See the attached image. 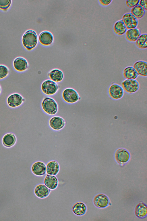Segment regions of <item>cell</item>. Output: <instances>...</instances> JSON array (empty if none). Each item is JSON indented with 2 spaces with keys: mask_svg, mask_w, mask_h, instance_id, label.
Listing matches in <instances>:
<instances>
[{
  "mask_svg": "<svg viewBox=\"0 0 147 221\" xmlns=\"http://www.w3.org/2000/svg\"><path fill=\"white\" fill-rule=\"evenodd\" d=\"M121 20L126 26L127 30L137 28L138 26V20L130 12L124 14Z\"/></svg>",
  "mask_w": 147,
  "mask_h": 221,
  "instance_id": "obj_8",
  "label": "cell"
},
{
  "mask_svg": "<svg viewBox=\"0 0 147 221\" xmlns=\"http://www.w3.org/2000/svg\"><path fill=\"white\" fill-rule=\"evenodd\" d=\"M138 76L146 77L147 76V63L143 60H139L135 62L133 65Z\"/></svg>",
  "mask_w": 147,
  "mask_h": 221,
  "instance_id": "obj_14",
  "label": "cell"
},
{
  "mask_svg": "<svg viewBox=\"0 0 147 221\" xmlns=\"http://www.w3.org/2000/svg\"><path fill=\"white\" fill-rule=\"evenodd\" d=\"M134 213L137 217L140 218L146 217L147 214V206L146 204L142 202H139L135 207Z\"/></svg>",
  "mask_w": 147,
  "mask_h": 221,
  "instance_id": "obj_22",
  "label": "cell"
},
{
  "mask_svg": "<svg viewBox=\"0 0 147 221\" xmlns=\"http://www.w3.org/2000/svg\"><path fill=\"white\" fill-rule=\"evenodd\" d=\"M60 87L56 82L50 79L44 80L41 85V89L42 93L47 96L55 94L58 91Z\"/></svg>",
  "mask_w": 147,
  "mask_h": 221,
  "instance_id": "obj_3",
  "label": "cell"
},
{
  "mask_svg": "<svg viewBox=\"0 0 147 221\" xmlns=\"http://www.w3.org/2000/svg\"><path fill=\"white\" fill-rule=\"evenodd\" d=\"M139 0H127L125 4L128 8L131 9L138 4Z\"/></svg>",
  "mask_w": 147,
  "mask_h": 221,
  "instance_id": "obj_30",
  "label": "cell"
},
{
  "mask_svg": "<svg viewBox=\"0 0 147 221\" xmlns=\"http://www.w3.org/2000/svg\"><path fill=\"white\" fill-rule=\"evenodd\" d=\"M136 46L141 49H146L147 48V34H141L135 42Z\"/></svg>",
  "mask_w": 147,
  "mask_h": 221,
  "instance_id": "obj_26",
  "label": "cell"
},
{
  "mask_svg": "<svg viewBox=\"0 0 147 221\" xmlns=\"http://www.w3.org/2000/svg\"><path fill=\"white\" fill-rule=\"evenodd\" d=\"M93 201L94 205L99 208H105L111 205L108 197L103 193L96 195L93 198Z\"/></svg>",
  "mask_w": 147,
  "mask_h": 221,
  "instance_id": "obj_7",
  "label": "cell"
},
{
  "mask_svg": "<svg viewBox=\"0 0 147 221\" xmlns=\"http://www.w3.org/2000/svg\"><path fill=\"white\" fill-rule=\"evenodd\" d=\"M25 101L24 98L20 94L14 93L9 96L7 99L8 106L15 108L20 106Z\"/></svg>",
  "mask_w": 147,
  "mask_h": 221,
  "instance_id": "obj_9",
  "label": "cell"
},
{
  "mask_svg": "<svg viewBox=\"0 0 147 221\" xmlns=\"http://www.w3.org/2000/svg\"><path fill=\"white\" fill-rule=\"evenodd\" d=\"M50 192V190L42 184L37 185L34 189V193L35 195L40 199H44L47 197Z\"/></svg>",
  "mask_w": 147,
  "mask_h": 221,
  "instance_id": "obj_13",
  "label": "cell"
},
{
  "mask_svg": "<svg viewBox=\"0 0 147 221\" xmlns=\"http://www.w3.org/2000/svg\"><path fill=\"white\" fill-rule=\"evenodd\" d=\"M37 36L35 31L29 30L26 31L22 38V43L24 47L28 50H30L36 46Z\"/></svg>",
  "mask_w": 147,
  "mask_h": 221,
  "instance_id": "obj_2",
  "label": "cell"
},
{
  "mask_svg": "<svg viewBox=\"0 0 147 221\" xmlns=\"http://www.w3.org/2000/svg\"><path fill=\"white\" fill-rule=\"evenodd\" d=\"M41 106L43 110L47 114L53 115L58 111V105L56 101L52 98L45 97L41 102Z\"/></svg>",
  "mask_w": 147,
  "mask_h": 221,
  "instance_id": "obj_1",
  "label": "cell"
},
{
  "mask_svg": "<svg viewBox=\"0 0 147 221\" xmlns=\"http://www.w3.org/2000/svg\"><path fill=\"white\" fill-rule=\"evenodd\" d=\"M16 138L13 133H8L5 134L2 139L3 145L7 148H10L13 146L16 142Z\"/></svg>",
  "mask_w": 147,
  "mask_h": 221,
  "instance_id": "obj_20",
  "label": "cell"
},
{
  "mask_svg": "<svg viewBox=\"0 0 147 221\" xmlns=\"http://www.w3.org/2000/svg\"><path fill=\"white\" fill-rule=\"evenodd\" d=\"M122 87L126 93L133 94L138 91L140 88V84L136 79H125L121 83Z\"/></svg>",
  "mask_w": 147,
  "mask_h": 221,
  "instance_id": "obj_5",
  "label": "cell"
},
{
  "mask_svg": "<svg viewBox=\"0 0 147 221\" xmlns=\"http://www.w3.org/2000/svg\"><path fill=\"white\" fill-rule=\"evenodd\" d=\"M11 3V0H0V9L7 10L10 7Z\"/></svg>",
  "mask_w": 147,
  "mask_h": 221,
  "instance_id": "obj_29",
  "label": "cell"
},
{
  "mask_svg": "<svg viewBox=\"0 0 147 221\" xmlns=\"http://www.w3.org/2000/svg\"><path fill=\"white\" fill-rule=\"evenodd\" d=\"M113 29L114 34L119 36L124 35L127 30L126 26L121 19L117 20L114 23Z\"/></svg>",
  "mask_w": 147,
  "mask_h": 221,
  "instance_id": "obj_23",
  "label": "cell"
},
{
  "mask_svg": "<svg viewBox=\"0 0 147 221\" xmlns=\"http://www.w3.org/2000/svg\"><path fill=\"white\" fill-rule=\"evenodd\" d=\"M48 76L50 80L56 83L61 81L64 77L63 72L61 70L57 68L51 70L48 73Z\"/></svg>",
  "mask_w": 147,
  "mask_h": 221,
  "instance_id": "obj_21",
  "label": "cell"
},
{
  "mask_svg": "<svg viewBox=\"0 0 147 221\" xmlns=\"http://www.w3.org/2000/svg\"><path fill=\"white\" fill-rule=\"evenodd\" d=\"M9 70L6 66L0 65V80L4 79L8 75L9 73Z\"/></svg>",
  "mask_w": 147,
  "mask_h": 221,
  "instance_id": "obj_28",
  "label": "cell"
},
{
  "mask_svg": "<svg viewBox=\"0 0 147 221\" xmlns=\"http://www.w3.org/2000/svg\"><path fill=\"white\" fill-rule=\"evenodd\" d=\"M13 65L16 71L21 72L27 70L29 67L26 60L22 57H18L15 58L13 61Z\"/></svg>",
  "mask_w": 147,
  "mask_h": 221,
  "instance_id": "obj_12",
  "label": "cell"
},
{
  "mask_svg": "<svg viewBox=\"0 0 147 221\" xmlns=\"http://www.w3.org/2000/svg\"><path fill=\"white\" fill-rule=\"evenodd\" d=\"M50 127L55 131H59L65 127L66 122L62 117L59 116H55L51 118L49 121Z\"/></svg>",
  "mask_w": 147,
  "mask_h": 221,
  "instance_id": "obj_10",
  "label": "cell"
},
{
  "mask_svg": "<svg viewBox=\"0 0 147 221\" xmlns=\"http://www.w3.org/2000/svg\"><path fill=\"white\" fill-rule=\"evenodd\" d=\"M98 2L100 5L103 7H106L110 5L112 3V0H98Z\"/></svg>",
  "mask_w": 147,
  "mask_h": 221,
  "instance_id": "obj_31",
  "label": "cell"
},
{
  "mask_svg": "<svg viewBox=\"0 0 147 221\" xmlns=\"http://www.w3.org/2000/svg\"><path fill=\"white\" fill-rule=\"evenodd\" d=\"M138 4L146 12L147 10V1L146 0H140Z\"/></svg>",
  "mask_w": 147,
  "mask_h": 221,
  "instance_id": "obj_32",
  "label": "cell"
},
{
  "mask_svg": "<svg viewBox=\"0 0 147 221\" xmlns=\"http://www.w3.org/2000/svg\"><path fill=\"white\" fill-rule=\"evenodd\" d=\"M31 170L35 175L42 176L46 173V165L43 162L37 161L33 163L31 167Z\"/></svg>",
  "mask_w": 147,
  "mask_h": 221,
  "instance_id": "obj_11",
  "label": "cell"
},
{
  "mask_svg": "<svg viewBox=\"0 0 147 221\" xmlns=\"http://www.w3.org/2000/svg\"><path fill=\"white\" fill-rule=\"evenodd\" d=\"M44 183L49 189L54 190L57 187L58 181L55 176L47 174L44 178Z\"/></svg>",
  "mask_w": 147,
  "mask_h": 221,
  "instance_id": "obj_19",
  "label": "cell"
},
{
  "mask_svg": "<svg viewBox=\"0 0 147 221\" xmlns=\"http://www.w3.org/2000/svg\"><path fill=\"white\" fill-rule=\"evenodd\" d=\"M1 87L0 85V94L1 93Z\"/></svg>",
  "mask_w": 147,
  "mask_h": 221,
  "instance_id": "obj_33",
  "label": "cell"
},
{
  "mask_svg": "<svg viewBox=\"0 0 147 221\" xmlns=\"http://www.w3.org/2000/svg\"><path fill=\"white\" fill-rule=\"evenodd\" d=\"M123 75L125 79H136L138 76L135 69L131 66L125 68L123 71Z\"/></svg>",
  "mask_w": 147,
  "mask_h": 221,
  "instance_id": "obj_25",
  "label": "cell"
},
{
  "mask_svg": "<svg viewBox=\"0 0 147 221\" xmlns=\"http://www.w3.org/2000/svg\"><path fill=\"white\" fill-rule=\"evenodd\" d=\"M141 34L140 30L137 28L127 30L125 37L128 41L135 42Z\"/></svg>",
  "mask_w": 147,
  "mask_h": 221,
  "instance_id": "obj_16",
  "label": "cell"
},
{
  "mask_svg": "<svg viewBox=\"0 0 147 221\" xmlns=\"http://www.w3.org/2000/svg\"><path fill=\"white\" fill-rule=\"evenodd\" d=\"M109 96L112 99L118 100L123 96L124 91L122 87L119 85L112 83L109 86L108 90Z\"/></svg>",
  "mask_w": 147,
  "mask_h": 221,
  "instance_id": "obj_6",
  "label": "cell"
},
{
  "mask_svg": "<svg viewBox=\"0 0 147 221\" xmlns=\"http://www.w3.org/2000/svg\"><path fill=\"white\" fill-rule=\"evenodd\" d=\"M73 212L78 216H82L84 215L87 210L86 205L83 202L78 201L74 203L71 207Z\"/></svg>",
  "mask_w": 147,
  "mask_h": 221,
  "instance_id": "obj_18",
  "label": "cell"
},
{
  "mask_svg": "<svg viewBox=\"0 0 147 221\" xmlns=\"http://www.w3.org/2000/svg\"><path fill=\"white\" fill-rule=\"evenodd\" d=\"M39 39L41 44L44 45H50L53 42V36L49 32L44 31L40 34Z\"/></svg>",
  "mask_w": 147,
  "mask_h": 221,
  "instance_id": "obj_24",
  "label": "cell"
},
{
  "mask_svg": "<svg viewBox=\"0 0 147 221\" xmlns=\"http://www.w3.org/2000/svg\"><path fill=\"white\" fill-rule=\"evenodd\" d=\"M63 100L67 103L70 104L76 103L81 99L77 92L73 88L68 87L63 90L62 93Z\"/></svg>",
  "mask_w": 147,
  "mask_h": 221,
  "instance_id": "obj_4",
  "label": "cell"
},
{
  "mask_svg": "<svg viewBox=\"0 0 147 221\" xmlns=\"http://www.w3.org/2000/svg\"><path fill=\"white\" fill-rule=\"evenodd\" d=\"M145 11L139 4L131 9L130 12L138 20L142 18L144 16Z\"/></svg>",
  "mask_w": 147,
  "mask_h": 221,
  "instance_id": "obj_27",
  "label": "cell"
},
{
  "mask_svg": "<svg viewBox=\"0 0 147 221\" xmlns=\"http://www.w3.org/2000/svg\"><path fill=\"white\" fill-rule=\"evenodd\" d=\"M115 159L121 165H123L129 160L130 155L125 150L120 149L116 151L115 155Z\"/></svg>",
  "mask_w": 147,
  "mask_h": 221,
  "instance_id": "obj_15",
  "label": "cell"
},
{
  "mask_svg": "<svg viewBox=\"0 0 147 221\" xmlns=\"http://www.w3.org/2000/svg\"><path fill=\"white\" fill-rule=\"evenodd\" d=\"M59 170V164L56 161H50L46 165V172L47 174L56 176L58 173Z\"/></svg>",
  "mask_w": 147,
  "mask_h": 221,
  "instance_id": "obj_17",
  "label": "cell"
}]
</instances>
